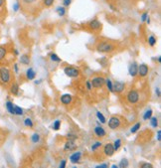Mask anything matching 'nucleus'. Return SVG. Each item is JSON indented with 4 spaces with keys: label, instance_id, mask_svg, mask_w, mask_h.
Returning a JSON list of instances; mask_svg holds the SVG:
<instances>
[{
    "label": "nucleus",
    "instance_id": "41",
    "mask_svg": "<svg viewBox=\"0 0 161 168\" xmlns=\"http://www.w3.org/2000/svg\"><path fill=\"white\" fill-rule=\"evenodd\" d=\"M86 88H88V90L89 91H91V90H92V84H91V82L90 81H88L86 82Z\"/></svg>",
    "mask_w": 161,
    "mask_h": 168
},
{
    "label": "nucleus",
    "instance_id": "22",
    "mask_svg": "<svg viewBox=\"0 0 161 168\" xmlns=\"http://www.w3.org/2000/svg\"><path fill=\"white\" fill-rule=\"evenodd\" d=\"M151 118H152V111L148 109V111L143 114V119L144 120H147V119H150Z\"/></svg>",
    "mask_w": 161,
    "mask_h": 168
},
{
    "label": "nucleus",
    "instance_id": "42",
    "mask_svg": "<svg viewBox=\"0 0 161 168\" xmlns=\"http://www.w3.org/2000/svg\"><path fill=\"white\" fill-rule=\"evenodd\" d=\"M95 168H107V164L104 163V164H100V165H98V166H95Z\"/></svg>",
    "mask_w": 161,
    "mask_h": 168
},
{
    "label": "nucleus",
    "instance_id": "15",
    "mask_svg": "<svg viewBox=\"0 0 161 168\" xmlns=\"http://www.w3.org/2000/svg\"><path fill=\"white\" fill-rule=\"evenodd\" d=\"M61 103L63 104H69L72 103V97L70 94H66L61 97Z\"/></svg>",
    "mask_w": 161,
    "mask_h": 168
},
{
    "label": "nucleus",
    "instance_id": "33",
    "mask_svg": "<svg viewBox=\"0 0 161 168\" xmlns=\"http://www.w3.org/2000/svg\"><path fill=\"white\" fill-rule=\"evenodd\" d=\"M24 125L28 126V127H33V121L31 120L30 118H26L25 120H24Z\"/></svg>",
    "mask_w": 161,
    "mask_h": 168
},
{
    "label": "nucleus",
    "instance_id": "23",
    "mask_svg": "<svg viewBox=\"0 0 161 168\" xmlns=\"http://www.w3.org/2000/svg\"><path fill=\"white\" fill-rule=\"evenodd\" d=\"M50 59H51V61H53V62H56V63H60L61 62V59H60L58 56L55 54V53H52V54H50Z\"/></svg>",
    "mask_w": 161,
    "mask_h": 168
},
{
    "label": "nucleus",
    "instance_id": "9",
    "mask_svg": "<svg viewBox=\"0 0 161 168\" xmlns=\"http://www.w3.org/2000/svg\"><path fill=\"white\" fill-rule=\"evenodd\" d=\"M89 26H90L91 29H93V30H100V27H102V24H100V22L97 20V19H93V20H92L89 23Z\"/></svg>",
    "mask_w": 161,
    "mask_h": 168
},
{
    "label": "nucleus",
    "instance_id": "7",
    "mask_svg": "<svg viewBox=\"0 0 161 168\" xmlns=\"http://www.w3.org/2000/svg\"><path fill=\"white\" fill-rule=\"evenodd\" d=\"M104 152L107 156H112V155H114V145H112V143H107V144H105V148H104Z\"/></svg>",
    "mask_w": 161,
    "mask_h": 168
},
{
    "label": "nucleus",
    "instance_id": "32",
    "mask_svg": "<svg viewBox=\"0 0 161 168\" xmlns=\"http://www.w3.org/2000/svg\"><path fill=\"white\" fill-rule=\"evenodd\" d=\"M31 140H32L34 143L39 142V140H40V135H39V134H37V133H34V134L32 135V137H31Z\"/></svg>",
    "mask_w": 161,
    "mask_h": 168
},
{
    "label": "nucleus",
    "instance_id": "46",
    "mask_svg": "<svg viewBox=\"0 0 161 168\" xmlns=\"http://www.w3.org/2000/svg\"><path fill=\"white\" fill-rule=\"evenodd\" d=\"M14 70H15V72H16V73L18 72V65H17V64L14 65Z\"/></svg>",
    "mask_w": 161,
    "mask_h": 168
},
{
    "label": "nucleus",
    "instance_id": "2",
    "mask_svg": "<svg viewBox=\"0 0 161 168\" xmlns=\"http://www.w3.org/2000/svg\"><path fill=\"white\" fill-rule=\"evenodd\" d=\"M114 49V46L110 43L107 42H100L98 45L97 46V50L100 53H107V52H110Z\"/></svg>",
    "mask_w": 161,
    "mask_h": 168
},
{
    "label": "nucleus",
    "instance_id": "44",
    "mask_svg": "<svg viewBox=\"0 0 161 168\" xmlns=\"http://www.w3.org/2000/svg\"><path fill=\"white\" fill-rule=\"evenodd\" d=\"M160 139H161V131L158 130L157 131V140L160 141Z\"/></svg>",
    "mask_w": 161,
    "mask_h": 168
},
{
    "label": "nucleus",
    "instance_id": "45",
    "mask_svg": "<svg viewBox=\"0 0 161 168\" xmlns=\"http://www.w3.org/2000/svg\"><path fill=\"white\" fill-rule=\"evenodd\" d=\"M25 3H27V4H30V3H33V2L35 1V0H23Z\"/></svg>",
    "mask_w": 161,
    "mask_h": 168
},
{
    "label": "nucleus",
    "instance_id": "24",
    "mask_svg": "<svg viewBox=\"0 0 161 168\" xmlns=\"http://www.w3.org/2000/svg\"><path fill=\"white\" fill-rule=\"evenodd\" d=\"M105 85H107V89L109 90V92H114V84H112V81H110L109 79H107V81H105Z\"/></svg>",
    "mask_w": 161,
    "mask_h": 168
},
{
    "label": "nucleus",
    "instance_id": "18",
    "mask_svg": "<svg viewBox=\"0 0 161 168\" xmlns=\"http://www.w3.org/2000/svg\"><path fill=\"white\" fill-rule=\"evenodd\" d=\"M20 62H21V64H23V65H29V63H30V57H29L28 55L24 54L21 56Z\"/></svg>",
    "mask_w": 161,
    "mask_h": 168
},
{
    "label": "nucleus",
    "instance_id": "35",
    "mask_svg": "<svg viewBox=\"0 0 161 168\" xmlns=\"http://www.w3.org/2000/svg\"><path fill=\"white\" fill-rule=\"evenodd\" d=\"M54 3V0H44V4L46 5L47 7H50L53 5Z\"/></svg>",
    "mask_w": 161,
    "mask_h": 168
},
{
    "label": "nucleus",
    "instance_id": "25",
    "mask_svg": "<svg viewBox=\"0 0 161 168\" xmlns=\"http://www.w3.org/2000/svg\"><path fill=\"white\" fill-rule=\"evenodd\" d=\"M6 53H7V51H6L5 48L2 47V46H0V61L4 59V57L6 56Z\"/></svg>",
    "mask_w": 161,
    "mask_h": 168
},
{
    "label": "nucleus",
    "instance_id": "5",
    "mask_svg": "<svg viewBox=\"0 0 161 168\" xmlns=\"http://www.w3.org/2000/svg\"><path fill=\"white\" fill-rule=\"evenodd\" d=\"M91 84H92V87L95 88V89H100L104 85H105V80L102 77H95L92 80Z\"/></svg>",
    "mask_w": 161,
    "mask_h": 168
},
{
    "label": "nucleus",
    "instance_id": "27",
    "mask_svg": "<svg viewBox=\"0 0 161 168\" xmlns=\"http://www.w3.org/2000/svg\"><path fill=\"white\" fill-rule=\"evenodd\" d=\"M148 44L151 46V47H153V46L156 44V38L154 36H149L148 37Z\"/></svg>",
    "mask_w": 161,
    "mask_h": 168
},
{
    "label": "nucleus",
    "instance_id": "14",
    "mask_svg": "<svg viewBox=\"0 0 161 168\" xmlns=\"http://www.w3.org/2000/svg\"><path fill=\"white\" fill-rule=\"evenodd\" d=\"M105 130L104 128L102 127V126H97V127L95 128V134L98 136V137H102V136L105 135Z\"/></svg>",
    "mask_w": 161,
    "mask_h": 168
},
{
    "label": "nucleus",
    "instance_id": "4",
    "mask_svg": "<svg viewBox=\"0 0 161 168\" xmlns=\"http://www.w3.org/2000/svg\"><path fill=\"white\" fill-rule=\"evenodd\" d=\"M127 101H128V103L130 104H136L137 102L139 101V94L137 91H135V90H132V91H130L128 92V94H127Z\"/></svg>",
    "mask_w": 161,
    "mask_h": 168
},
{
    "label": "nucleus",
    "instance_id": "34",
    "mask_svg": "<svg viewBox=\"0 0 161 168\" xmlns=\"http://www.w3.org/2000/svg\"><path fill=\"white\" fill-rule=\"evenodd\" d=\"M150 123H151V125H152L153 127H156V126L158 125L157 118H150Z\"/></svg>",
    "mask_w": 161,
    "mask_h": 168
},
{
    "label": "nucleus",
    "instance_id": "26",
    "mask_svg": "<svg viewBox=\"0 0 161 168\" xmlns=\"http://www.w3.org/2000/svg\"><path fill=\"white\" fill-rule=\"evenodd\" d=\"M140 123H135L132 127H131V130H130V131H131V133H135V132H137L138 131V130L140 128Z\"/></svg>",
    "mask_w": 161,
    "mask_h": 168
},
{
    "label": "nucleus",
    "instance_id": "47",
    "mask_svg": "<svg viewBox=\"0 0 161 168\" xmlns=\"http://www.w3.org/2000/svg\"><path fill=\"white\" fill-rule=\"evenodd\" d=\"M156 92H157V96L160 97V89H159V88H157V89H156Z\"/></svg>",
    "mask_w": 161,
    "mask_h": 168
},
{
    "label": "nucleus",
    "instance_id": "51",
    "mask_svg": "<svg viewBox=\"0 0 161 168\" xmlns=\"http://www.w3.org/2000/svg\"><path fill=\"white\" fill-rule=\"evenodd\" d=\"M14 52H15V55H18V54H19V53H18V51H17V50H15V51H14Z\"/></svg>",
    "mask_w": 161,
    "mask_h": 168
},
{
    "label": "nucleus",
    "instance_id": "52",
    "mask_svg": "<svg viewBox=\"0 0 161 168\" xmlns=\"http://www.w3.org/2000/svg\"><path fill=\"white\" fill-rule=\"evenodd\" d=\"M73 168H77V167H76V166H74V167H73Z\"/></svg>",
    "mask_w": 161,
    "mask_h": 168
},
{
    "label": "nucleus",
    "instance_id": "10",
    "mask_svg": "<svg viewBox=\"0 0 161 168\" xmlns=\"http://www.w3.org/2000/svg\"><path fill=\"white\" fill-rule=\"evenodd\" d=\"M128 71H129V74H130V76L135 77L136 75L138 74V66H137V64H136L135 62H133L132 64H130Z\"/></svg>",
    "mask_w": 161,
    "mask_h": 168
},
{
    "label": "nucleus",
    "instance_id": "11",
    "mask_svg": "<svg viewBox=\"0 0 161 168\" xmlns=\"http://www.w3.org/2000/svg\"><path fill=\"white\" fill-rule=\"evenodd\" d=\"M81 157H82V153L80 151H77L70 156V160H71V162H73V163H78L80 161Z\"/></svg>",
    "mask_w": 161,
    "mask_h": 168
},
{
    "label": "nucleus",
    "instance_id": "8",
    "mask_svg": "<svg viewBox=\"0 0 161 168\" xmlns=\"http://www.w3.org/2000/svg\"><path fill=\"white\" fill-rule=\"evenodd\" d=\"M138 74L140 77H146L148 74V66L146 64H141L138 66Z\"/></svg>",
    "mask_w": 161,
    "mask_h": 168
},
{
    "label": "nucleus",
    "instance_id": "38",
    "mask_svg": "<svg viewBox=\"0 0 161 168\" xmlns=\"http://www.w3.org/2000/svg\"><path fill=\"white\" fill-rule=\"evenodd\" d=\"M141 168H153V166L150 163H143V164L141 165Z\"/></svg>",
    "mask_w": 161,
    "mask_h": 168
},
{
    "label": "nucleus",
    "instance_id": "30",
    "mask_svg": "<svg viewBox=\"0 0 161 168\" xmlns=\"http://www.w3.org/2000/svg\"><path fill=\"white\" fill-rule=\"evenodd\" d=\"M112 145H114V151H115V150H117V149H119V147H121V139H116L114 141V144H112Z\"/></svg>",
    "mask_w": 161,
    "mask_h": 168
},
{
    "label": "nucleus",
    "instance_id": "29",
    "mask_svg": "<svg viewBox=\"0 0 161 168\" xmlns=\"http://www.w3.org/2000/svg\"><path fill=\"white\" fill-rule=\"evenodd\" d=\"M53 130H60V127H61V121L60 120H56L54 123H53Z\"/></svg>",
    "mask_w": 161,
    "mask_h": 168
},
{
    "label": "nucleus",
    "instance_id": "48",
    "mask_svg": "<svg viewBox=\"0 0 161 168\" xmlns=\"http://www.w3.org/2000/svg\"><path fill=\"white\" fill-rule=\"evenodd\" d=\"M4 4V0H0V7H2Z\"/></svg>",
    "mask_w": 161,
    "mask_h": 168
},
{
    "label": "nucleus",
    "instance_id": "39",
    "mask_svg": "<svg viewBox=\"0 0 161 168\" xmlns=\"http://www.w3.org/2000/svg\"><path fill=\"white\" fill-rule=\"evenodd\" d=\"M71 2H72V0H64V1H63V5L65 7H68L70 4H71Z\"/></svg>",
    "mask_w": 161,
    "mask_h": 168
},
{
    "label": "nucleus",
    "instance_id": "1",
    "mask_svg": "<svg viewBox=\"0 0 161 168\" xmlns=\"http://www.w3.org/2000/svg\"><path fill=\"white\" fill-rule=\"evenodd\" d=\"M11 80V74L8 68L1 67L0 68V81L3 84H8Z\"/></svg>",
    "mask_w": 161,
    "mask_h": 168
},
{
    "label": "nucleus",
    "instance_id": "40",
    "mask_svg": "<svg viewBox=\"0 0 161 168\" xmlns=\"http://www.w3.org/2000/svg\"><path fill=\"white\" fill-rule=\"evenodd\" d=\"M66 163H67V161L66 160H62L61 161V163H60V166H59V168H66Z\"/></svg>",
    "mask_w": 161,
    "mask_h": 168
},
{
    "label": "nucleus",
    "instance_id": "19",
    "mask_svg": "<svg viewBox=\"0 0 161 168\" xmlns=\"http://www.w3.org/2000/svg\"><path fill=\"white\" fill-rule=\"evenodd\" d=\"M14 104L11 103V102H7L6 103V108H7V111H8V113H11V114H15V111H14Z\"/></svg>",
    "mask_w": 161,
    "mask_h": 168
},
{
    "label": "nucleus",
    "instance_id": "49",
    "mask_svg": "<svg viewBox=\"0 0 161 168\" xmlns=\"http://www.w3.org/2000/svg\"><path fill=\"white\" fill-rule=\"evenodd\" d=\"M157 60H158V61H157L158 63H160V62H161V57H160V56H159V57L157 58Z\"/></svg>",
    "mask_w": 161,
    "mask_h": 168
},
{
    "label": "nucleus",
    "instance_id": "43",
    "mask_svg": "<svg viewBox=\"0 0 161 168\" xmlns=\"http://www.w3.org/2000/svg\"><path fill=\"white\" fill-rule=\"evenodd\" d=\"M18 9H19V4L15 3V4H14V6H13V10L14 11H18Z\"/></svg>",
    "mask_w": 161,
    "mask_h": 168
},
{
    "label": "nucleus",
    "instance_id": "17",
    "mask_svg": "<svg viewBox=\"0 0 161 168\" xmlns=\"http://www.w3.org/2000/svg\"><path fill=\"white\" fill-rule=\"evenodd\" d=\"M10 92L12 94H14V96H17V94H19V85L17 84V83H14V84L11 86Z\"/></svg>",
    "mask_w": 161,
    "mask_h": 168
},
{
    "label": "nucleus",
    "instance_id": "21",
    "mask_svg": "<svg viewBox=\"0 0 161 168\" xmlns=\"http://www.w3.org/2000/svg\"><path fill=\"white\" fill-rule=\"evenodd\" d=\"M97 116H98V120H100L102 123H107V119H105V118L104 116V114L100 113V111H98V113H97Z\"/></svg>",
    "mask_w": 161,
    "mask_h": 168
},
{
    "label": "nucleus",
    "instance_id": "36",
    "mask_svg": "<svg viewBox=\"0 0 161 168\" xmlns=\"http://www.w3.org/2000/svg\"><path fill=\"white\" fill-rule=\"evenodd\" d=\"M102 146V142H95V144H93V146H92V149L93 150H97L98 147H100Z\"/></svg>",
    "mask_w": 161,
    "mask_h": 168
},
{
    "label": "nucleus",
    "instance_id": "31",
    "mask_svg": "<svg viewBox=\"0 0 161 168\" xmlns=\"http://www.w3.org/2000/svg\"><path fill=\"white\" fill-rule=\"evenodd\" d=\"M57 12L60 16H64L65 13H66V9H65V7H58Z\"/></svg>",
    "mask_w": 161,
    "mask_h": 168
},
{
    "label": "nucleus",
    "instance_id": "16",
    "mask_svg": "<svg viewBox=\"0 0 161 168\" xmlns=\"http://www.w3.org/2000/svg\"><path fill=\"white\" fill-rule=\"evenodd\" d=\"M26 77H27L28 80H34L35 77H36V73L35 71L33 70V68H29L27 70V73H26Z\"/></svg>",
    "mask_w": 161,
    "mask_h": 168
},
{
    "label": "nucleus",
    "instance_id": "50",
    "mask_svg": "<svg viewBox=\"0 0 161 168\" xmlns=\"http://www.w3.org/2000/svg\"><path fill=\"white\" fill-rule=\"evenodd\" d=\"M112 168H118V166H116V165H112Z\"/></svg>",
    "mask_w": 161,
    "mask_h": 168
},
{
    "label": "nucleus",
    "instance_id": "3",
    "mask_svg": "<svg viewBox=\"0 0 161 168\" xmlns=\"http://www.w3.org/2000/svg\"><path fill=\"white\" fill-rule=\"evenodd\" d=\"M64 72L67 76L71 77V78H78L79 75H80L79 70L77 69V68H74V67H66L64 69Z\"/></svg>",
    "mask_w": 161,
    "mask_h": 168
},
{
    "label": "nucleus",
    "instance_id": "13",
    "mask_svg": "<svg viewBox=\"0 0 161 168\" xmlns=\"http://www.w3.org/2000/svg\"><path fill=\"white\" fill-rule=\"evenodd\" d=\"M124 90V84L121 82H115L114 84V92H121Z\"/></svg>",
    "mask_w": 161,
    "mask_h": 168
},
{
    "label": "nucleus",
    "instance_id": "12",
    "mask_svg": "<svg viewBox=\"0 0 161 168\" xmlns=\"http://www.w3.org/2000/svg\"><path fill=\"white\" fill-rule=\"evenodd\" d=\"M76 148V143H75V140H68L66 142V144H65L64 146V149L66 150V151H69V150H73Z\"/></svg>",
    "mask_w": 161,
    "mask_h": 168
},
{
    "label": "nucleus",
    "instance_id": "28",
    "mask_svg": "<svg viewBox=\"0 0 161 168\" xmlns=\"http://www.w3.org/2000/svg\"><path fill=\"white\" fill-rule=\"evenodd\" d=\"M14 111H15V114H17V116H22L23 114V109L18 106H14Z\"/></svg>",
    "mask_w": 161,
    "mask_h": 168
},
{
    "label": "nucleus",
    "instance_id": "6",
    "mask_svg": "<svg viewBox=\"0 0 161 168\" xmlns=\"http://www.w3.org/2000/svg\"><path fill=\"white\" fill-rule=\"evenodd\" d=\"M121 120H119V118H115V116H112V118H109V128H112V130H116V128H118L119 126H121Z\"/></svg>",
    "mask_w": 161,
    "mask_h": 168
},
{
    "label": "nucleus",
    "instance_id": "20",
    "mask_svg": "<svg viewBox=\"0 0 161 168\" xmlns=\"http://www.w3.org/2000/svg\"><path fill=\"white\" fill-rule=\"evenodd\" d=\"M127 166H128V160H127L126 158H123V159H121V162H119L118 168H127Z\"/></svg>",
    "mask_w": 161,
    "mask_h": 168
},
{
    "label": "nucleus",
    "instance_id": "37",
    "mask_svg": "<svg viewBox=\"0 0 161 168\" xmlns=\"http://www.w3.org/2000/svg\"><path fill=\"white\" fill-rule=\"evenodd\" d=\"M147 18H148V13L144 12L142 15H141V21H142V22H145L146 20H147Z\"/></svg>",
    "mask_w": 161,
    "mask_h": 168
}]
</instances>
